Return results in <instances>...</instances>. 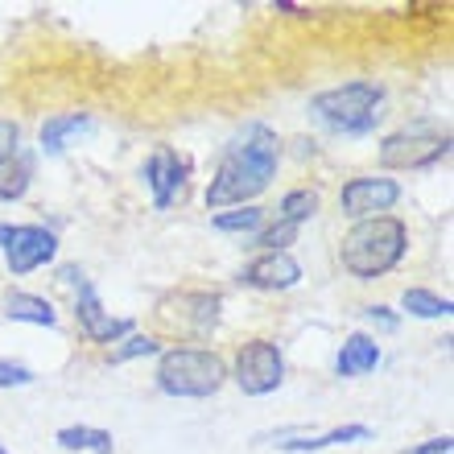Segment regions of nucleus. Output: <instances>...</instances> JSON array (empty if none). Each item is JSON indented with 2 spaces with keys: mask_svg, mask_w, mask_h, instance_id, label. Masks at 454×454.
Instances as JSON below:
<instances>
[{
  "mask_svg": "<svg viewBox=\"0 0 454 454\" xmlns=\"http://www.w3.org/2000/svg\"><path fill=\"white\" fill-rule=\"evenodd\" d=\"M277 161H281L277 132L264 129V124H248L236 141L227 145L215 178L207 186V207L223 211V207L248 203L261 191H269V182L277 178Z\"/></svg>",
  "mask_w": 454,
  "mask_h": 454,
  "instance_id": "f257e3e1",
  "label": "nucleus"
},
{
  "mask_svg": "<svg viewBox=\"0 0 454 454\" xmlns=\"http://www.w3.org/2000/svg\"><path fill=\"white\" fill-rule=\"evenodd\" d=\"M409 231L401 219L393 215H376V219H359L351 231L339 244V261L351 277L359 281H372V277L388 273L401 256H405Z\"/></svg>",
  "mask_w": 454,
  "mask_h": 454,
  "instance_id": "f03ea898",
  "label": "nucleus"
},
{
  "mask_svg": "<svg viewBox=\"0 0 454 454\" xmlns=\"http://www.w3.org/2000/svg\"><path fill=\"white\" fill-rule=\"evenodd\" d=\"M380 104H384V87L380 83H343L331 91H318L310 99V116L323 124L326 132L339 137H364L380 124Z\"/></svg>",
  "mask_w": 454,
  "mask_h": 454,
  "instance_id": "7ed1b4c3",
  "label": "nucleus"
},
{
  "mask_svg": "<svg viewBox=\"0 0 454 454\" xmlns=\"http://www.w3.org/2000/svg\"><path fill=\"white\" fill-rule=\"evenodd\" d=\"M223 380H227L223 359L215 351H203V347L166 351L161 368H157V384L169 396H211V393H219Z\"/></svg>",
  "mask_w": 454,
  "mask_h": 454,
  "instance_id": "20e7f679",
  "label": "nucleus"
},
{
  "mask_svg": "<svg viewBox=\"0 0 454 454\" xmlns=\"http://www.w3.org/2000/svg\"><path fill=\"white\" fill-rule=\"evenodd\" d=\"M446 153H450V132H442L438 124H430V120H418V124L393 132V137L380 145V166L421 169V166H434V161Z\"/></svg>",
  "mask_w": 454,
  "mask_h": 454,
  "instance_id": "39448f33",
  "label": "nucleus"
},
{
  "mask_svg": "<svg viewBox=\"0 0 454 454\" xmlns=\"http://www.w3.org/2000/svg\"><path fill=\"white\" fill-rule=\"evenodd\" d=\"M0 248H4V264L21 277L54 261L59 256V239H54V231L37 223H21V227L0 223Z\"/></svg>",
  "mask_w": 454,
  "mask_h": 454,
  "instance_id": "423d86ee",
  "label": "nucleus"
},
{
  "mask_svg": "<svg viewBox=\"0 0 454 454\" xmlns=\"http://www.w3.org/2000/svg\"><path fill=\"white\" fill-rule=\"evenodd\" d=\"M286 380V359L277 351V343L269 339H252V343L239 347L236 356V384L248 396H264L273 393L277 384Z\"/></svg>",
  "mask_w": 454,
  "mask_h": 454,
  "instance_id": "0eeeda50",
  "label": "nucleus"
},
{
  "mask_svg": "<svg viewBox=\"0 0 454 454\" xmlns=\"http://www.w3.org/2000/svg\"><path fill=\"white\" fill-rule=\"evenodd\" d=\"M62 286L74 289V314H79L83 331L96 339V343H116V339H124L132 331L129 318H112V314H104L96 289H91V281H87L79 269H62Z\"/></svg>",
  "mask_w": 454,
  "mask_h": 454,
  "instance_id": "6e6552de",
  "label": "nucleus"
},
{
  "mask_svg": "<svg viewBox=\"0 0 454 454\" xmlns=\"http://www.w3.org/2000/svg\"><path fill=\"white\" fill-rule=\"evenodd\" d=\"M396 199H401V186L393 178H351L343 186V194H339V207L356 219H376Z\"/></svg>",
  "mask_w": 454,
  "mask_h": 454,
  "instance_id": "1a4fd4ad",
  "label": "nucleus"
},
{
  "mask_svg": "<svg viewBox=\"0 0 454 454\" xmlns=\"http://www.w3.org/2000/svg\"><path fill=\"white\" fill-rule=\"evenodd\" d=\"M141 174H145L149 194H153L157 211H166L174 199H182V186H186V166H182V157L174 153V149H166V145H161V149H153Z\"/></svg>",
  "mask_w": 454,
  "mask_h": 454,
  "instance_id": "9d476101",
  "label": "nucleus"
},
{
  "mask_svg": "<svg viewBox=\"0 0 454 454\" xmlns=\"http://www.w3.org/2000/svg\"><path fill=\"white\" fill-rule=\"evenodd\" d=\"M239 281L252 289H289L301 281V264L289 252H264L252 264H244Z\"/></svg>",
  "mask_w": 454,
  "mask_h": 454,
  "instance_id": "9b49d317",
  "label": "nucleus"
},
{
  "mask_svg": "<svg viewBox=\"0 0 454 454\" xmlns=\"http://www.w3.org/2000/svg\"><path fill=\"white\" fill-rule=\"evenodd\" d=\"M376 364H380V347H376V339H368V335H351L335 356L339 376H368Z\"/></svg>",
  "mask_w": 454,
  "mask_h": 454,
  "instance_id": "f8f14e48",
  "label": "nucleus"
},
{
  "mask_svg": "<svg viewBox=\"0 0 454 454\" xmlns=\"http://www.w3.org/2000/svg\"><path fill=\"white\" fill-rule=\"evenodd\" d=\"M91 129V116H83V112H62V116H50L46 124H42V153H62L67 145H71V137H79V132Z\"/></svg>",
  "mask_w": 454,
  "mask_h": 454,
  "instance_id": "ddd939ff",
  "label": "nucleus"
},
{
  "mask_svg": "<svg viewBox=\"0 0 454 454\" xmlns=\"http://www.w3.org/2000/svg\"><path fill=\"white\" fill-rule=\"evenodd\" d=\"M4 314H9L12 323H34V326L59 323L54 306H50L46 298H37V294H9V298H4Z\"/></svg>",
  "mask_w": 454,
  "mask_h": 454,
  "instance_id": "4468645a",
  "label": "nucleus"
},
{
  "mask_svg": "<svg viewBox=\"0 0 454 454\" xmlns=\"http://www.w3.org/2000/svg\"><path fill=\"white\" fill-rule=\"evenodd\" d=\"M372 438V430L368 426H339V430H331V434H318V438H289V442H281L286 450H294V454H310V450H326V446H339V442H368Z\"/></svg>",
  "mask_w": 454,
  "mask_h": 454,
  "instance_id": "2eb2a0df",
  "label": "nucleus"
},
{
  "mask_svg": "<svg viewBox=\"0 0 454 454\" xmlns=\"http://www.w3.org/2000/svg\"><path fill=\"white\" fill-rule=\"evenodd\" d=\"M59 446H67V450L112 454V434L108 430H91V426H67V430H59Z\"/></svg>",
  "mask_w": 454,
  "mask_h": 454,
  "instance_id": "dca6fc26",
  "label": "nucleus"
},
{
  "mask_svg": "<svg viewBox=\"0 0 454 454\" xmlns=\"http://www.w3.org/2000/svg\"><path fill=\"white\" fill-rule=\"evenodd\" d=\"M401 306H405L409 314H418V318H450L454 314V301L438 298L430 289H405V294H401Z\"/></svg>",
  "mask_w": 454,
  "mask_h": 454,
  "instance_id": "f3484780",
  "label": "nucleus"
},
{
  "mask_svg": "<svg viewBox=\"0 0 454 454\" xmlns=\"http://www.w3.org/2000/svg\"><path fill=\"white\" fill-rule=\"evenodd\" d=\"M29 174H34V161L29 157H12L0 166V199H21L25 186H29Z\"/></svg>",
  "mask_w": 454,
  "mask_h": 454,
  "instance_id": "a211bd4d",
  "label": "nucleus"
},
{
  "mask_svg": "<svg viewBox=\"0 0 454 454\" xmlns=\"http://www.w3.org/2000/svg\"><path fill=\"white\" fill-rule=\"evenodd\" d=\"M314 211H318V194L314 191H289L286 199H281V223L301 227V219H310Z\"/></svg>",
  "mask_w": 454,
  "mask_h": 454,
  "instance_id": "6ab92c4d",
  "label": "nucleus"
},
{
  "mask_svg": "<svg viewBox=\"0 0 454 454\" xmlns=\"http://www.w3.org/2000/svg\"><path fill=\"white\" fill-rule=\"evenodd\" d=\"M264 211H256V207H244V211H223V215H215V227L219 231H252V227H261Z\"/></svg>",
  "mask_w": 454,
  "mask_h": 454,
  "instance_id": "aec40b11",
  "label": "nucleus"
},
{
  "mask_svg": "<svg viewBox=\"0 0 454 454\" xmlns=\"http://www.w3.org/2000/svg\"><path fill=\"white\" fill-rule=\"evenodd\" d=\"M289 239H298V223H273L269 231H261V236H256V244H261V248H269V252H286Z\"/></svg>",
  "mask_w": 454,
  "mask_h": 454,
  "instance_id": "412c9836",
  "label": "nucleus"
},
{
  "mask_svg": "<svg viewBox=\"0 0 454 454\" xmlns=\"http://www.w3.org/2000/svg\"><path fill=\"white\" fill-rule=\"evenodd\" d=\"M161 347H157V339H149V335H132L129 343H120L116 351H112V359L116 364H124V359H137V356H157Z\"/></svg>",
  "mask_w": 454,
  "mask_h": 454,
  "instance_id": "4be33fe9",
  "label": "nucleus"
},
{
  "mask_svg": "<svg viewBox=\"0 0 454 454\" xmlns=\"http://www.w3.org/2000/svg\"><path fill=\"white\" fill-rule=\"evenodd\" d=\"M34 384V372L25 364H12V359H0V388H25Z\"/></svg>",
  "mask_w": 454,
  "mask_h": 454,
  "instance_id": "5701e85b",
  "label": "nucleus"
},
{
  "mask_svg": "<svg viewBox=\"0 0 454 454\" xmlns=\"http://www.w3.org/2000/svg\"><path fill=\"white\" fill-rule=\"evenodd\" d=\"M17 145H21V129L12 120H0V166L17 157Z\"/></svg>",
  "mask_w": 454,
  "mask_h": 454,
  "instance_id": "b1692460",
  "label": "nucleus"
},
{
  "mask_svg": "<svg viewBox=\"0 0 454 454\" xmlns=\"http://www.w3.org/2000/svg\"><path fill=\"white\" fill-rule=\"evenodd\" d=\"M364 318H368L372 326H380V331H396V314L384 310V306H368V310H364Z\"/></svg>",
  "mask_w": 454,
  "mask_h": 454,
  "instance_id": "393cba45",
  "label": "nucleus"
},
{
  "mask_svg": "<svg viewBox=\"0 0 454 454\" xmlns=\"http://www.w3.org/2000/svg\"><path fill=\"white\" fill-rule=\"evenodd\" d=\"M454 450V438H430L426 446H418V450H409V454H450Z\"/></svg>",
  "mask_w": 454,
  "mask_h": 454,
  "instance_id": "a878e982",
  "label": "nucleus"
},
{
  "mask_svg": "<svg viewBox=\"0 0 454 454\" xmlns=\"http://www.w3.org/2000/svg\"><path fill=\"white\" fill-rule=\"evenodd\" d=\"M0 454H9V450H4V446H0Z\"/></svg>",
  "mask_w": 454,
  "mask_h": 454,
  "instance_id": "bb28decb",
  "label": "nucleus"
}]
</instances>
